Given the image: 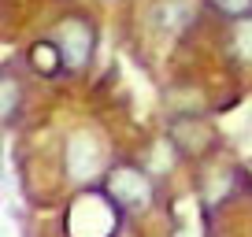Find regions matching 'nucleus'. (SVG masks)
Wrapping results in <instances>:
<instances>
[{
  "label": "nucleus",
  "mask_w": 252,
  "mask_h": 237,
  "mask_svg": "<svg viewBox=\"0 0 252 237\" xmlns=\"http://www.w3.org/2000/svg\"><path fill=\"white\" fill-rule=\"evenodd\" d=\"M56 45L63 52V67L67 71H82L89 63V56H93V45H96V30L89 19L82 15H67L60 19L56 26Z\"/></svg>",
  "instance_id": "7ed1b4c3"
},
{
  "label": "nucleus",
  "mask_w": 252,
  "mask_h": 237,
  "mask_svg": "<svg viewBox=\"0 0 252 237\" xmlns=\"http://www.w3.org/2000/svg\"><path fill=\"white\" fill-rule=\"evenodd\" d=\"M26 59H30V67L41 74V78H56L63 67V52L56 41H33L30 52H26Z\"/></svg>",
  "instance_id": "423d86ee"
},
{
  "label": "nucleus",
  "mask_w": 252,
  "mask_h": 237,
  "mask_svg": "<svg viewBox=\"0 0 252 237\" xmlns=\"http://www.w3.org/2000/svg\"><path fill=\"white\" fill-rule=\"evenodd\" d=\"M230 48L241 63H252V15L234 19V30H230Z\"/></svg>",
  "instance_id": "6e6552de"
},
{
  "label": "nucleus",
  "mask_w": 252,
  "mask_h": 237,
  "mask_svg": "<svg viewBox=\"0 0 252 237\" xmlns=\"http://www.w3.org/2000/svg\"><path fill=\"white\" fill-rule=\"evenodd\" d=\"M208 126L200 122V118H178L174 122V141H178V148L182 152H200V148H208Z\"/></svg>",
  "instance_id": "0eeeda50"
},
{
  "label": "nucleus",
  "mask_w": 252,
  "mask_h": 237,
  "mask_svg": "<svg viewBox=\"0 0 252 237\" xmlns=\"http://www.w3.org/2000/svg\"><path fill=\"white\" fill-rule=\"evenodd\" d=\"M0 93H4V108H0V115L11 122V118H15V108H19V82H15V74H11V71H4Z\"/></svg>",
  "instance_id": "1a4fd4ad"
},
{
  "label": "nucleus",
  "mask_w": 252,
  "mask_h": 237,
  "mask_svg": "<svg viewBox=\"0 0 252 237\" xmlns=\"http://www.w3.org/2000/svg\"><path fill=\"white\" fill-rule=\"evenodd\" d=\"M193 0H159L156 11H152V23L167 33H182L189 23H193Z\"/></svg>",
  "instance_id": "39448f33"
},
{
  "label": "nucleus",
  "mask_w": 252,
  "mask_h": 237,
  "mask_svg": "<svg viewBox=\"0 0 252 237\" xmlns=\"http://www.w3.org/2000/svg\"><path fill=\"white\" fill-rule=\"evenodd\" d=\"M104 193L119 207H126V211H141V207L152 204V178L145 171H137V167H130V163H119L104 178Z\"/></svg>",
  "instance_id": "f03ea898"
},
{
  "label": "nucleus",
  "mask_w": 252,
  "mask_h": 237,
  "mask_svg": "<svg viewBox=\"0 0 252 237\" xmlns=\"http://www.w3.org/2000/svg\"><path fill=\"white\" fill-rule=\"evenodd\" d=\"M63 230L67 237H111L119 230V204L108 193H82L67 207Z\"/></svg>",
  "instance_id": "f257e3e1"
},
{
  "label": "nucleus",
  "mask_w": 252,
  "mask_h": 237,
  "mask_svg": "<svg viewBox=\"0 0 252 237\" xmlns=\"http://www.w3.org/2000/svg\"><path fill=\"white\" fill-rule=\"evenodd\" d=\"M104 167V148L93 134H74L67 141V174L74 182H89Z\"/></svg>",
  "instance_id": "20e7f679"
},
{
  "label": "nucleus",
  "mask_w": 252,
  "mask_h": 237,
  "mask_svg": "<svg viewBox=\"0 0 252 237\" xmlns=\"http://www.w3.org/2000/svg\"><path fill=\"white\" fill-rule=\"evenodd\" d=\"M219 15H226V19H245V15H252V0H208Z\"/></svg>",
  "instance_id": "9d476101"
}]
</instances>
